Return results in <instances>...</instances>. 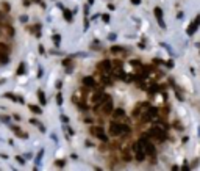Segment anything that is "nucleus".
<instances>
[{"label": "nucleus", "mask_w": 200, "mask_h": 171, "mask_svg": "<svg viewBox=\"0 0 200 171\" xmlns=\"http://www.w3.org/2000/svg\"><path fill=\"white\" fill-rule=\"evenodd\" d=\"M133 151H134V154H136V160L138 162H142L145 159V151H144V147H142L141 143H136V145L133 146Z\"/></svg>", "instance_id": "f257e3e1"}, {"label": "nucleus", "mask_w": 200, "mask_h": 171, "mask_svg": "<svg viewBox=\"0 0 200 171\" xmlns=\"http://www.w3.org/2000/svg\"><path fill=\"white\" fill-rule=\"evenodd\" d=\"M110 134L113 137H117V135L122 134V124H117V123H111L110 124Z\"/></svg>", "instance_id": "f03ea898"}, {"label": "nucleus", "mask_w": 200, "mask_h": 171, "mask_svg": "<svg viewBox=\"0 0 200 171\" xmlns=\"http://www.w3.org/2000/svg\"><path fill=\"white\" fill-rule=\"evenodd\" d=\"M164 132L161 130V129H158V127H153V129H150L149 132H147V135L149 137H155V138H158V140H163L164 138Z\"/></svg>", "instance_id": "7ed1b4c3"}, {"label": "nucleus", "mask_w": 200, "mask_h": 171, "mask_svg": "<svg viewBox=\"0 0 200 171\" xmlns=\"http://www.w3.org/2000/svg\"><path fill=\"white\" fill-rule=\"evenodd\" d=\"M91 134H94L95 137H99L100 140H102V141H106V140H108V137L103 134L102 127H91Z\"/></svg>", "instance_id": "20e7f679"}, {"label": "nucleus", "mask_w": 200, "mask_h": 171, "mask_svg": "<svg viewBox=\"0 0 200 171\" xmlns=\"http://www.w3.org/2000/svg\"><path fill=\"white\" fill-rule=\"evenodd\" d=\"M141 145H144L142 147H144V151H145V154H155V147H153L152 145H150V143L147 141V140L145 138H141Z\"/></svg>", "instance_id": "39448f33"}, {"label": "nucleus", "mask_w": 200, "mask_h": 171, "mask_svg": "<svg viewBox=\"0 0 200 171\" xmlns=\"http://www.w3.org/2000/svg\"><path fill=\"white\" fill-rule=\"evenodd\" d=\"M106 99H110V98H108V94H103L102 91H97L94 96H92V100H94L95 104H99V102H103V100H106Z\"/></svg>", "instance_id": "423d86ee"}, {"label": "nucleus", "mask_w": 200, "mask_h": 171, "mask_svg": "<svg viewBox=\"0 0 200 171\" xmlns=\"http://www.w3.org/2000/svg\"><path fill=\"white\" fill-rule=\"evenodd\" d=\"M99 69H102L103 72H110L111 71V61L110 60H103L102 63H99Z\"/></svg>", "instance_id": "0eeeda50"}, {"label": "nucleus", "mask_w": 200, "mask_h": 171, "mask_svg": "<svg viewBox=\"0 0 200 171\" xmlns=\"http://www.w3.org/2000/svg\"><path fill=\"white\" fill-rule=\"evenodd\" d=\"M11 130L14 132V135H16V137H21V138H28V135L24 134V132L21 130V127H17V126H11Z\"/></svg>", "instance_id": "6e6552de"}, {"label": "nucleus", "mask_w": 200, "mask_h": 171, "mask_svg": "<svg viewBox=\"0 0 200 171\" xmlns=\"http://www.w3.org/2000/svg\"><path fill=\"white\" fill-rule=\"evenodd\" d=\"M200 24V17L195 19V22H192V24L189 25V28H188V35H194L195 33V30H197V27Z\"/></svg>", "instance_id": "1a4fd4ad"}, {"label": "nucleus", "mask_w": 200, "mask_h": 171, "mask_svg": "<svg viewBox=\"0 0 200 171\" xmlns=\"http://www.w3.org/2000/svg\"><path fill=\"white\" fill-rule=\"evenodd\" d=\"M153 13H155V17H156V21L160 22V25H164V24H163V11H161L160 6H156Z\"/></svg>", "instance_id": "9d476101"}, {"label": "nucleus", "mask_w": 200, "mask_h": 171, "mask_svg": "<svg viewBox=\"0 0 200 171\" xmlns=\"http://www.w3.org/2000/svg\"><path fill=\"white\" fill-rule=\"evenodd\" d=\"M83 83H84V87H88V88H94L95 87V80L92 79V77H84Z\"/></svg>", "instance_id": "9b49d317"}, {"label": "nucleus", "mask_w": 200, "mask_h": 171, "mask_svg": "<svg viewBox=\"0 0 200 171\" xmlns=\"http://www.w3.org/2000/svg\"><path fill=\"white\" fill-rule=\"evenodd\" d=\"M111 111H113V102L110 99H106V104L103 107V113H111Z\"/></svg>", "instance_id": "f8f14e48"}, {"label": "nucleus", "mask_w": 200, "mask_h": 171, "mask_svg": "<svg viewBox=\"0 0 200 171\" xmlns=\"http://www.w3.org/2000/svg\"><path fill=\"white\" fill-rule=\"evenodd\" d=\"M28 110L33 111V113H36V115H41V113H42V110H41L39 107H38V105H32V104L28 105Z\"/></svg>", "instance_id": "ddd939ff"}, {"label": "nucleus", "mask_w": 200, "mask_h": 171, "mask_svg": "<svg viewBox=\"0 0 200 171\" xmlns=\"http://www.w3.org/2000/svg\"><path fill=\"white\" fill-rule=\"evenodd\" d=\"M10 46L8 44H5V42H0V52H3V53H10Z\"/></svg>", "instance_id": "4468645a"}, {"label": "nucleus", "mask_w": 200, "mask_h": 171, "mask_svg": "<svg viewBox=\"0 0 200 171\" xmlns=\"http://www.w3.org/2000/svg\"><path fill=\"white\" fill-rule=\"evenodd\" d=\"M10 61V58H8V53H3V52H0V63H3V64H6Z\"/></svg>", "instance_id": "2eb2a0df"}, {"label": "nucleus", "mask_w": 200, "mask_h": 171, "mask_svg": "<svg viewBox=\"0 0 200 171\" xmlns=\"http://www.w3.org/2000/svg\"><path fill=\"white\" fill-rule=\"evenodd\" d=\"M38 98H39V102L42 104V105H45V102H47V99H45V94L42 93L41 90L38 91Z\"/></svg>", "instance_id": "dca6fc26"}, {"label": "nucleus", "mask_w": 200, "mask_h": 171, "mask_svg": "<svg viewBox=\"0 0 200 171\" xmlns=\"http://www.w3.org/2000/svg\"><path fill=\"white\" fill-rule=\"evenodd\" d=\"M24 72H25V64L21 63V64L17 66V69H16V74H17V75H22Z\"/></svg>", "instance_id": "f3484780"}, {"label": "nucleus", "mask_w": 200, "mask_h": 171, "mask_svg": "<svg viewBox=\"0 0 200 171\" xmlns=\"http://www.w3.org/2000/svg\"><path fill=\"white\" fill-rule=\"evenodd\" d=\"M63 14H64V17H66L67 22H72V13H71V11H67V10L63 8Z\"/></svg>", "instance_id": "a211bd4d"}, {"label": "nucleus", "mask_w": 200, "mask_h": 171, "mask_svg": "<svg viewBox=\"0 0 200 171\" xmlns=\"http://www.w3.org/2000/svg\"><path fill=\"white\" fill-rule=\"evenodd\" d=\"M114 116H116V118H122V116H125V111L122 110V108H116V110H114Z\"/></svg>", "instance_id": "6ab92c4d"}, {"label": "nucleus", "mask_w": 200, "mask_h": 171, "mask_svg": "<svg viewBox=\"0 0 200 171\" xmlns=\"http://www.w3.org/2000/svg\"><path fill=\"white\" fill-rule=\"evenodd\" d=\"M111 52L119 53V52H124V49H122V47H117V46H113V47H111Z\"/></svg>", "instance_id": "aec40b11"}, {"label": "nucleus", "mask_w": 200, "mask_h": 171, "mask_svg": "<svg viewBox=\"0 0 200 171\" xmlns=\"http://www.w3.org/2000/svg\"><path fill=\"white\" fill-rule=\"evenodd\" d=\"M102 82H103L105 85H111V79H110V77H106V75L102 77Z\"/></svg>", "instance_id": "412c9836"}, {"label": "nucleus", "mask_w": 200, "mask_h": 171, "mask_svg": "<svg viewBox=\"0 0 200 171\" xmlns=\"http://www.w3.org/2000/svg\"><path fill=\"white\" fill-rule=\"evenodd\" d=\"M2 6H3V10H5V11L11 10V5H10V3H6V2H2Z\"/></svg>", "instance_id": "4be33fe9"}, {"label": "nucleus", "mask_w": 200, "mask_h": 171, "mask_svg": "<svg viewBox=\"0 0 200 171\" xmlns=\"http://www.w3.org/2000/svg\"><path fill=\"white\" fill-rule=\"evenodd\" d=\"M16 162H17V163H21V165H24V163H25V160L21 157V155H16Z\"/></svg>", "instance_id": "5701e85b"}, {"label": "nucleus", "mask_w": 200, "mask_h": 171, "mask_svg": "<svg viewBox=\"0 0 200 171\" xmlns=\"http://www.w3.org/2000/svg\"><path fill=\"white\" fill-rule=\"evenodd\" d=\"M60 39H61V38H60V35H55V36H53V41H55V44H56V46L60 44Z\"/></svg>", "instance_id": "b1692460"}, {"label": "nucleus", "mask_w": 200, "mask_h": 171, "mask_svg": "<svg viewBox=\"0 0 200 171\" xmlns=\"http://www.w3.org/2000/svg\"><path fill=\"white\" fill-rule=\"evenodd\" d=\"M56 102H58V105L63 104V98H61V94H56Z\"/></svg>", "instance_id": "393cba45"}, {"label": "nucleus", "mask_w": 200, "mask_h": 171, "mask_svg": "<svg viewBox=\"0 0 200 171\" xmlns=\"http://www.w3.org/2000/svg\"><path fill=\"white\" fill-rule=\"evenodd\" d=\"M102 17H103V21H105V22H108V21H110V16H108V14H103Z\"/></svg>", "instance_id": "a878e982"}, {"label": "nucleus", "mask_w": 200, "mask_h": 171, "mask_svg": "<svg viewBox=\"0 0 200 171\" xmlns=\"http://www.w3.org/2000/svg\"><path fill=\"white\" fill-rule=\"evenodd\" d=\"M0 119H2V121H10L8 116H2V115H0Z\"/></svg>", "instance_id": "bb28decb"}, {"label": "nucleus", "mask_w": 200, "mask_h": 171, "mask_svg": "<svg viewBox=\"0 0 200 171\" xmlns=\"http://www.w3.org/2000/svg\"><path fill=\"white\" fill-rule=\"evenodd\" d=\"M27 21H28V17H27V16H21V22H27Z\"/></svg>", "instance_id": "cd10ccee"}, {"label": "nucleus", "mask_w": 200, "mask_h": 171, "mask_svg": "<svg viewBox=\"0 0 200 171\" xmlns=\"http://www.w3.org/2000/svg\"><path fill=\"white\" fill-rule=\"evenodd\" d=\"M139 113H141V110H139V108H136V110L133 111V115H134V116H138V115H139Z\"/></svg>", "instance_id": "c85d7f7f"}, {"label": "nucleus", "mask_w": 200, "mask_h": 171, "mask_svg": "<svg viewBox=\"0 0 200 171\" xmlns=\"http://www.w3.org/2000/svg\"><path fill=\"white\" fill-rule=\"evenodd\" d=\"M30 123H32V124H34V126H36V124H38V119H34V118H32V119H30Z\"/></svg>", "instance_id": "c756f323"}, {"label": "nucleus", "mask_w": 200, "mask_h": 171, "mask_svg": "<svg viewBox=\"0 0 200 171\" xmlns=\"http://www.w3.org/2000/svg\"><path fill=\"white\" fill-rule=\"evenodd\" d=\"M132 3H133V5H139L141 0H132Z\"/></svg>", "instance_id": "7c9ffc66"}, {"label": "nucleus", "mask_w": 200, "mask_h": 171, "mask_svg": "<svg viewBox=\"0 0 200 171\" xmlns=\"http://www.w3.org/2000/svg\"><path fill=\"white\" fill-rule=\"evenodd\" d=\"M55 165H56V166H64V162H56Z\"/></svg>", "instance_id": "2f4dec72"}, {"label": "nucleus", "mask_w": 200, "mask_h": 171, "mask_svg": "<svg viewBox=\"0 0 200 171\" xmlns=\"http://www.w3.org/2000/svg\"><path fill=\"white\" fill-rule=\"evenodd\" d=\"M0 157H2L3 160H6V159H8V155H5V154H0Z\"/></svg>", "instance_id": "473e14b6"}, {"label": "nucleus", "mask_w": 200, "mask_h": 171, "mask_svg": "<svg viewBox=\"0 0 200 171\" xmlns=\"http://www.w3.org/2000/svg\"><path fill=\"white\" fill-rule=\"evenodd\" d=\"M5 83V79H0V85H3Z\"/></svg>", "instance_id": "72a5a7b5"}]
</instances>
